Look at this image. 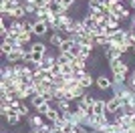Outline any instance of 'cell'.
<instances>
[{
  "label": "cell",
  "instance_id": "cell-1",
  "mask_svg": "<svg viewBox=\"0 0 135 133\" xmlns=\"http://www.w3.org/2000/svg\"><path fill=\"white\" fill-rule=\"evenodd\" d=\"M109 123H111V115H89L85 127H89L91 131H103Z\"/></svg>",
  "mask_w": 135,
  "mask_h": 133
},
{
  "label": "cell",
  "instance_id": "cell-2",
  "mask_svg": "<svg viewBox=\"0 0 135 133\" xmlns=\"http://www.w3.org/2000/svg\"><path fill=\"white\" fill-rule=\"evenodd\" d=\"M109 71H111V77H115V75H129L131 65L121 56V59H115V61L109 63Z\"/></svg>",
  "mask_w": 135,
  "mask_h": 133
},
{
  "label": "cell",
  "instance_id": "cell-3",
  "mask_svg": "<svg viewBox=\"0 0 135 133\" xmlns=\"http://www.w3.org/2000/svg\"><path fill=\"white\" fill-rule=\"evenodd\" d=\"M111 87H113V79L111 77L103 75V73L95 77V89H97V91L105 93V91H111Z\"/></svg>",
  "mask_w": 135,
  "mask_h": 133
},
{
  "label": "cell",
  "instance_id": "cell-4",
  "mask_svg": "<svg viewBox=\"0 0 135 133\" xmlns=\"http://www.w3.org/2000/svg\"><path fill=\"white\" fill-rule=\"evenodd\" d=\"M121 107H123V101H121V97H115V95H111L109 99H105V109H107V115L117 113Z\"/></svg>",
  "mask_w": 135,
  "mask_h": 133
},
{
  "label": "cell",
  "instance_id": "cell-5",
  "mask_svg": "<svg viewBox=\"0 0 135 133\" xmlns=\"http://www.w3.org/2000/svg\"><path fill=\"white\" fill-rule=\"evenodd\" d=\"M32 32H34V36L42 39V36H49V34H51V28L42 20H32Z\"/></svg>",
  "mask_w": 135,
  "mask_h": 133
},
{
  "label": "cell",
  "instance_id": "cell-6",
  "mask_svg": "<svg viewBox=\"0 0 135 133\" xmlns=\"http://www.w3.org/2000/svg\"><path fill=\"white\" fill-rule=\"evenodd\" d=\"M26 121H28V127H34V129H40L42 125L46 123V119H45V115H40V113H30V115L26 117Z\"/></svg>",
  "mask_w": 135,
  "mask_h": 133
},
{
  "label": "cell",
  "instance_id": "cell-7",
  "mask_svg": "<svg viewBox=\"0 0 135 133\" xmlns=\"http://www.w3.org/2000/svg\"><path fill=\"white\" fill-rule=\"evenodd\" d=\"M105 59H107V63H111V61H115V59H121L123 56V53L119 50V46H115V44H109L107 49H105Z\"/></svg>",
  "mask_w": 135,
  "mask_h": 133
},
{
  "label": "cell",
  "instance_id": "cell-8",
  "mask_svg": "<svg viewBox=\"0 0 135 133\" xmlns=\"http://www.w3.org/2000/svg\"><path fill=\"white\" fill-rule=\"evenodd\" d=\"M65 39H67V36H62L61 32H56V30H51V34H49V46H52V49L59 50Z\"/></svg>",
  "mask_w": 135,
  "mask_h": 133
},
{
  "label": "cell",
  "instance_id": "cell-9",
  "mask_svg": "<svg viewBox=\"0 0 135 133\" xmlns=\"http://www.w3.org/2000/svg\"><path fill=\"white\" fill-rule=\"evenodd\" d=\"M79 85H81V89H85V91H87V93H89L91 89L95 87V77L91 75V71H87V75H85V77L79 81Z\"/></svg>",
  "mask_w": 135,
  "mask_h": 133
},
{
  "label": "cell",
  "instance_id": "cell-10",
  "mask_svg": "<svg viewBox=\"0 0 135 133\" xmlns=\"http://www.w3.org/2000/svg\"><path fill=\"white\" fill-rule=\"evenodd\" d=\"M93 115H107V109H105V99L97 97L95 105H93Z\"/></svg>",
  "mask_w": 135,
  "mask_h": 133
},
{
  "label": "cell",
  "instance_id": "cell-11",
  "mask_svg": "<svg viewBox=\"0 0 135 133\" xmlns=\"http://www.w3.org/2000/svg\"><path fill=\"white\" fill-rule=\"evenodd\" d=\"M75 46H77V42H75V39H71V36H67V39L62 40V44H61V53H73L75 50Z\"/></svg>",
  "mask_w": 135,
  "mask_h": 133
},
{
  "label": "cell",
  "instance_id": "cell-12",
  "mask_svg": "<svg viewBox=\"0 0 135 133\" xmlns=\"http://www.w3.org/2000/svg\"><path fill=\"white\" fill-rule=\"evenodd\" d=\"M51 6H42V8H38L36 10V16H34V20H42V22H46V18L51 16Z\"/></svg>",
  "mask_w": 135,
  "mask_h": 133
},
{
  "label": "cell",
  "instance_id": "cell-13",
  "mask_svg": "<svg viewBox=\"0 0 135 133\" xmlns=\"http://www.w3.org/2000/svg\"><path fill=\"white\" fill-rule=\"evenodd\" d=\"M56 63H59V65H69V63H75V56L71 55V53H61V50H59Z\"/></svg>",
  "mask_w": 135,
  "mask_h": 133
},
{
  "label": "cell",
  "instance_id": "cell-14",
  "mask_svg": "<svg viewBox=\"0 0 135 133\" xmlns=\"http://www.w3.org/2000/svg\"><path fill=\"white\" fill-rule=\"evenodd\" d=\"M8 16L14 18V20H22V18H26V10H24V6H18V8L8 12Z\"/></svg>",
  "mask_w": 135,
  "mask_h": 133
},
{
  "label": "cell",
  "instance_id": "cell-15",
  "mask_svg": "<svg viewBox=\"0 0 135 133\" xmlns=\"http://www.w3.org/2000/svg\"><path fill=\"white\" fill-rule=\"evenodd\" d=\"M105 26H107L109 32H113V30H119V28H121V20H117V18L109 16L107 20H105Z\"/></svg>",
  "mask_w": 135,
  "mask_h": 133
},
{
  "label": "cell",
  "instance_id": "cell-16",
  "mask_svg": "<svg viewBox=\"0 0 135 133\" xmlns=\"http://www.w3.org/2000/svg\"><path fill=\"white\" fill-rule=\"evenodd\" d=\"M59 117H61V111H59V109H55V107H51V109H49V111L45 113V119H46L49 123H55L56 119H59Z\"/></svg>",
  "mask_w": 135,
  "mask_h": 133
},
{
  "label": "cell",
  "instance_id": "cell-17",
  "mask_svg": "<svg viewBox=\"0 0 135 133\" xmlns=\"http://www.w3.org/2000/svg\"><path fill=\"white\" fill-rule=\"evenodd\" d=\"M83 24H85V28H87L89 32H95V30H97V26H99V24H97V22L93 20L91 16H87V14L83 16Z\"/></svg>",
  "mask_w": 135,
  "mask_h": 133
},
{
  "label": "cell",
  "instance_id": "cell-18",
  "mask_svg": "<svg viewBox=\"0 0 135 133\" xmlns=\"http://www.w3.org/2000/svg\"><path fill=\"white\" fill-rule=\"evenodd\" d=\"M14 50V44L8 42V40H2V44H0V55H2V59H4L8 53H12Z\"/></svg>",
  "mask_w": 135,
  "mask_h": 133
},
{
  "label": "cell",
  "instance_id": "cell-19",
  "mask_svg": "<svg viewBox=\"0 0 135 133\" xmlns=\"http://www.w3.org/2000/svg\"><path fill=\"white\" fill-rule=\"evenodd\" d=\"M87 66H89V61H87V59H83V56H77V59H75V69L87 71Z\"/></svg>",
  "mask_w": 135,
  "mask_h": 133
},
{
  "label": "cell",
  "instance_id": "cell-20",
  "mask_svg": "<svg viewBox=\"0 0 135 133\" xmlns=\"http://www.w3.org/2000/svg\"><path fill=\"white\" fill-rule=\"evenodd\" d=\"M75 73V63H69V65H62V77L71 79Z\"/></svg>",
  "mask_w": 135,
  "mask_h": 133
},
{
  "label": "cell",
  "instance_id": "cell-21",
  "mask_svg": "<svg viewBox=\"0 0 135 133\" xmlns=\"http://www.w3.org/2000/svg\"><path fill=\"white\" fill-rule=\"evenodd\" d=\"M51 107H52V103H51V101H45V103H40V105L36 107L34 111H36V113H40V115H45V113H46L49 109H51Z\"/></svg>",
  "mask_w": 135,
  "mask_h": 133
},
{
  "label": "cell",
  "instance_id": "cell-22",
  "mask_svg": "<svg viewBox=\"0 0 135 133\" xmlns=\"http://www.w3.org/2000/svg\"><path fill=\"white\" fill-rule=\"evenodd\" d=\"M59 4H61L62 8H67V10H73L75 4H77V0H59Z\"/></svg>",
  "mask_w": 135,
  "mask_h": 133
},
{
  "label": "cell",
  "instance_id": "cell-23",
  "mask_svg": "<svg viewBox=\"0 0 135 133\" xmlns=\"http://www.w3.org/2000/svg\"><path fill=\"white\" fill-rule=\"evenodd\" d=\"M129 8H131V10L135 12V0H129Z\"/></svg>",
  "mask_w": 135,
  "mask_h": 133
},
{
  "label": "cell",
  "instance_id": "cell-24",
  "mask_svg": "<svg viewBox=\"0 0 135 133\" xmlns=\"http://www.w3.org/2000/svg\"><path fill=\"white\" fill-rule=\"evenodd\" d=\"M129 24H133V26H135V12L131 14V20H129Z\"/></svg>",
  "mask_w": 135,
  "mask_h": 133
},
{
  "label": "cell",
  "instance_id": "cell-25",
  "mask_svg": "<svg viewBox=\"0 0 135 133\" xmlns=\"http://www.w3.org/2000/svg\"><path fill=\"white\" fill-rule=\"evenodd\" d=\"M131 117V125H133V129H135V113H133V115H129Z\"/></svg>",
  "mask_w": 135,
  "mask_h": 133
},
{
  "label": "cell",
  "instance_id": "cell-26",
  "mask_svg": "<svg viewBox=\"0 0 135 133\" xmlns=\"http://www.w3.org/2000/svg\"><path fill=\"white\" fill-rule=\"evenodd\" d=\"M95 2H99V4H105V2H107V0H95Z\"/></svg>",
  "mask_w": 135,
  "mask_h": 133
},
{
  "label": "cell",
  "instance_id": "cell-27",
  "mask_svg": "<svg viewBox=\"0 0 135 133\" xmlns=\"http://www.w3.org/2000/svg\"><path fill=\"white\" fill-rule=\"evenodd\" d=\"M133 56H135V46H133Z\"/></svg>",
  "mask_w": 135,
  "mask_h": 133
},
{
  "label": "cell",
  "instance_id": "cell-28",
  "mask_svg": "<svg viewBox=\"0 0 135 133\" xmlns=\"http://www.w3.org/2000/svg\"><path fill=\"white\" fill-rule=\"evenodd\" d=\"M2 133H8V131H2Z\"/></svg>",
  "mask_w": 135,
  "mask_h": 133
},
{
  "label": "cell",
  "instance_id": "cell-29",
  "mask_svg": "<svg viewBox=\"0 0 135 133\" xmlns=\"http://www.w3.org/2000/svg\"><path fill=\"white\" fill-rule=\"evenodd\" d=\"M77 2H81V0H77Z\"/></svg>",
  "mask_w": 135,
  "mask_h": 133
},
{
  "label": "cell",
  "instance_id": "cell-30",
  "mask_svg": "<svg viewBox=\"0 0 135 133\" xmlns=\"http://www.w3.org/2000/svg\"><path fill=\"white\" fill-rule=\"evenodd\" d=\"M121 2H123V0H121Z\"/></svg>",
  "mask_w": 135,
  "mask_h": 133
}]
</instances>
